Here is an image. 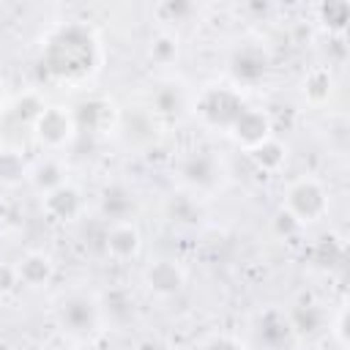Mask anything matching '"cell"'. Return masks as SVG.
Wrapping results in <instances>:
<instances>
[{"label":"cell","instance_id":"5","mask_svg":"<svg viewBox=\"0 0 350 350\" xmlns=\"http://www.w3.org/2000/svg\"><path fill=\"white\" fill-rule=\"evenodd\" d=\"M282 211L287 216H293L298 221V227L314 224V221H320L328 213V191H325V186L317 178L301 175V178H295L284 189Z\"/></svg>","mask_w":350,"mask_h":350},{"label":"cell","instance_id":"18","mask_svg":"<svg viewBox=\"0 0 350 350\" xmlns=\"http://www.w3.org/2000/svg\"><path fill=\"white\" fill-rule=\"evenodd\" d=\"M98 309H101V320L112 325H123L134 317V295L126 287H109L98 293Z\"/></svg>","mask_w":350,"mask_h":350},{"label":"cell","instance_id":"30","mask_svg":"<svg viewBox=\"0 0 350 350\" xmlns=\"http://www.w3.org/2000/svg\"><path fill=\"white\" fill-rule=\"evenodd\" d=\"M19 273H16V265H8V262H0V298L3 295H11L19 290Z\"/></svg>","mask_w":350,"mask_h":350},{"label":"cell","instance_id":"19","mask_svg":"<svg viewBox=\"0 0 350 350\" xmlns=\"http://www.w3.org/2000/svg\"><path fill=\"white\" fill-rule=\"evenodd\" d=\"M41 194H46V191H52V189H57V186H63V183H68L66 180V164L57 159V156H44V159H38V161H33L30 164V178H27Z\"/></svg>","mask_w":350,"mask_h":350},{"label":"cell","instance_id":"20","mask_svg":"<svg viewBox=\"0 0 350 350\" xmlns=\"http://www.w3.org/2000/svg\"><path fill=\"white\" fill-rule=\"evenodd\" d=\"M30 178V161L25 159L19 145H3L0 148V183L3 186H19Z\"/></svg>","mask_w":350,"mask_h":350},{"label":"cell","instance_id":"22","mask_svg":"<svg viewBox=\"0 0 350 350\" xmlns=\"http://www.w3.org/2000/svg\"><path fill=\"white\" fill-rule=\"evenodd\" d=\"M167 219L180 224V227H197L200 219H202V208H200L194 194L178 191V194H172L167 200Z\"/></svg>","mask_w":350,"mask_h":350},{"label":"cell","instance_id":"3","mask_svg":"<svg viewBox=\"0 0 350 350\" xmlns=\"http://www.w3.org/2000/svg\"><path fill=\"white\" fill-rule=\"evenodd\" d=\"M55 320L63 334H68L74 342L93 339L101 328V309H98V295L85 293V290H68L57 298L55 306Z\"/></svg>","mask_w":350,"mask_h":350},{"label":"cell","instance_id":"15","mask_svg":"<svg viewBox=\"0 0 350 350\" xmlns=\"http://www.w3.org/2000/svg\"><path fill=\"white\" fill-rule=\"evenodd\" d=\"M123 137L126 145H134V148H145L156 139L159 134V120L153 118L150 109H137L131 115H118V126H115Z\"/></svg>","mask_w":350,"mask_h":350},{"label":"cell","instance_id":"7","mask_svg":"<svg viewBox=\"0 0 350 350\" xmlns=\"http://www.w3.org/2000/svg\"><path fill=\"white\" fill-rule=\"evenodd\" d=\"M33 137L49 153H57L66 145H71V139L77 137V126H74L71 109L68 107H60V104L46 107L41 112V118L36 120V126H33Z\"/></svg>","mask_w":350,"mask_h":350},{"label":"cell","instance_id":"6","mask_svg":"<svg viewBox=\"0 0 350 350\" xmlns=\"http://www.w3.org/2000/svg\"><path fill=\"white\" fill-rule=\"evenodd\" d=\"M268 68H271V55L257 41L238 44L230 52V60H227V71H230L232 82L235 85H243V88H254L257 82H262L265 74H268Z\"/></svg>","mask_w":350,"mask_h":350},{"label":"cell","instance_id":"17","mask_svg":"<svg viewBox=\"0 0 350 350\" xmlns=\"http://www.w3.org/2000/svg\"><path fill=\"white\" fill-rule=\"evenodd\" d=\"M16 273H19V282L25 287H36L38 290V287H46L55 279V262L44 252H27V254L19 257Z\"/></svg>","mask_w":350,"mask_h":350},{"label":"cell","instance_id":"25","mask_svg":"<svg viewBox=\"0 0 350 350\" xmlns=\"http://www.w3.org/2000/svg\"><path fill=\"white\" fill-rule=\"evenodd\" d=\"M249 159H252L254 167L262 170V172H279V170L284 167V161H287V145H284L282 139L271 137V139L262 142L260 148L249 150Z\"/></svg>","mask_w":350,"mask_h":350},{"label":"cell","instance_id":"29","mask_svg":"<svg viewBox=\"0 0 350 350\" xmlns=\"http://www.w3.org/2000/svg\"><path fill=\"white\" fill-rule=\"evenodd\" d=\"M197 350H246V347H243V342H241L238 336H232V334H213V336H208Z\"/></svg>","mask_w":350,"mask_h":350},{"label":"cell","instance_id":"13","mask_svg":"<svg viewBox=\"0 0 350 350\" xmlns=\"http://www.w3.org/2000/svg\"><path fill=\"white\" fill-rule=\"evenodd\" d=\"M82 211H85V197L71 183H63V186L44 194V213L52 221H63V224L77 221L82 216Z\"/></svg>","mask_w":350,"mask_h":350},{"label":"cell","instance_id":"11","mask_svg":"<svg viewBox=\"0 0 350 350\" xmlns=\"http://www.w3.org/2000/svg\"><path fill=\"white\" fill-rule=\"evenodd\" d=\"M142 282H145V287H148V293H150L153 298L167 301V298H175V295L183 290V284H186V271H183L175 260L161 257V260H153V262L145 268Z\"/></svg>","mask_w":350,"mask_h":350},{"label":"cell","instance_id":"24","mask_svg":"<svg viewBox=\"0 0 350 350\" xmlns=\"http://www.w3.org/2000/svg\"><path fill=\"white\" fill-rule=\"evenodd\" d=\"M301 93H304V98H306V104H312V107H323L328 98H331V93H334V77H331V71L328 68H312L306 77H304V82H301Z\"/></svg>","mask_w":350,"mask_h":350},{"label":"cell","instance_id":"33","mask_svg":"<svg viewBox=\"0 0 350 350\" xmlns=\"http://www.w3.org/2000/svg\"><path fill=\"white\" fill-rule=\"evenodd\" d=\"M71 350H104V347H101L96 339H82V342H77Z\"/></svg>","mask_w":350,"mask_h":350},{"label":"cell","instance_id":"10","mask_svg":"<svg viewBox=\"0 0 350 350\" xmlns=\"http://www.w3.org/2000/svg\"><path fill=\"white\" fill-rule=\"evenodd\" d=\"M74 126H77V134L85 131V134H109L115 126H118V112L112 107L109 98L104 96H88L82 98L74 109Z\"/></svg>","mask_w":350,"mask_h":350},{"label":"cell","instance_id":"27","mask_svg":"<svg viewBox=\"0 0 350 350\" xmlns=\"http://www.w3.org/2000/svg\"><path fill=\"white\" fill-rule=\"evenodd\" d=\"M317 19L323 22V27H328V33L342 36L347 22H350V5L345 0H328L317 5Z\"/></svg>","mask_w":350,"mask_h":350},{"label":"cell","instance_id":"16","mask_svg":"<svg viewBox=\"0 0 350 350\" xmlns=\"http://www.w3.org/2000/svg\"><path fill=\"white\" fill-rule=\"evenodd\" d=\"M186 98L189 96H186L183 82H175V79L159 82L156 90L150 93V112L156 120H172L186 107Z\"/></svg>","mask_w":350,"mask_h":350},{"label":"cell","instance_id":"26","mask_svg":"<svg viewBox=\"0 0 350 350\" xmlns=\"http://www.w3.org/2000/svg\"><path fill=\"white\" fill-rule=\"evenodd\" d=\"M178 55H180V41H178L175 33H167L164 30V33H159V36L150 38V46H148L150 63H156V66H172L178 60Z\"/></svg>","mask_w":350,"mask_h":350},{"label":"cell","instance_id":"32","mask_svg":"<svg viewBox=\"0 0 350 350\" xmlns=\"http://www.w3.org/2000/svg\"><path fill=\"white\" fill-rule=\"evenodd\" d=\"M273 224H276V232H279V235H293V232H298V230H301V227H298V221H295L293 216H287L284 211H279V213H276V221H273Z\"/></svg>","mask_w":350,"mask_h":350},{"label":"cell","instance_id":"23","mask_svg":"<svg viewBox=\"0 0 350 350\" xmlns=\"http://www.w3.org/2000/svg\"><path fill=\"white\" fill-rule=\"evenodd\" d=\"M287 317H290V325L295 331V339L298 336H314L325 325V312L317 304H298L287 312Z\"/></svg>","mask_w":350,"mask_h":350},{"label":"cell","instance_id":"14","mask_svg":"<svg viewBox=\"0 0 350 350\" xmlns=\"http://www.w3.org/2000/svg\"><path fill=\"white\" fill-rule=\"evenodd\" d=\"M104 249L112 260L118 262H126V260H134L142 249V235L137 230L134 221H120V224H109L107 232H104Z\"/></svg>","mask_w":350,"mask_h":350},{"label":"cell","instance_id":"12","mask_svg":"<svg viewBox=\"0 0 350 350\" xmlns=\"http://www.w3.org/2000/svg\"><path fill=\"white\" fill-rule=\"evenodd\" d=\"M137 211V191L123 183V180H112L98 191V213L109 221V224H120V221H131Z\"/></svg>","mask_w":350,"mask_h":350},{"label":"cell","instance_id":"1","mask_svg":"<svg viewBox=\"0 0 350 350\" xmlns=\"http://www.w3.org/2000/svg\"><path fill=\"white\" fill-rule=\"evenodd\" d=\"M98 63L101 44L85 22H63L41 44V66L55 82L79 85L98 71Z\"/></svg>","mask_w":350,"mask_h":350},{"label":"cell","instance_id":"2","mask_svg":"<svg viewBox=\"0 0 350 350\" xmlns=\"http://www.w3.org/2000/svg\"><path fill=\"white\" fill-rule=\"evenodd\" d=\"M175 178L183 191L194 197H211L230 180V167L216 150H186L175 161Z\"/></svg>","mask_w":350,"mask_h":350},{"label":"cell","instance_id":"4","mask_svg":"<svg viewBox=\"0 0 350 350\" xmlns=\"http://www.w3.org/2000/svg\"><path fill=\"white\" fill-rule=\"evenodd\" d=\"M243 96L241 90L230 88V85H211L205 88L197 101H194V115L205 129L213 131H230V126L235 123V118L243 109Z\"/></svg>","mask_w":350,"mask_h":350},{"label":"cell","instance_id":"21","mask_svg":"<svg viewBox=\"0 0 350 350\" xmlns=\"http://www.w3.org/2000/svg\"><path fill=\"white\" fill-rule=\"evenodd\" d=\"M44 109H46L44 98H41L36 90H27V93H22V96L14 98V104H11V109H8V123L25 126L27 131H33V126H36V120L41 118Z\"/></svg>","mask_w":350,"mask_h":350},{"label":"cell","instance_id":"9","mask_svg":"<svg viewBox=\"0 0 350 350\" xmlns=\"http://www.w3.org/2000/svg\"><path fill=\"white\" fill-rule=\"evenodd\" d=\"M227 134L232 137V142H235L238 148H243V150L249 153V150L260 148L262 142H268V139L273 137V120H271V115H268L265 109L243 107Z\"/></svg>","mask_w":350,"mask_h":350},{"label":"cell","instance_id":"28","mask_svg":"<svg viewBox=\"0 0 350 350\" xmlns=\"http://www.w3.org/2000/svg\"><path fill=\"white\" fill-rule=\"evenodd\" d=\"M197 8L186 0H167V3H159L156 5V16L161 22H186Z\"/></svg>","mask_w":350,"mask_h":350},{"label":"cell","instance_id":"31","mask_svg":"<svg viewBox=\"0 0 350 350\" xmlns=\"http://www.w3.org/2000/svg\"><path fill=\"white\" fill-rule=\"evenodd\" d=\"M334 336L339 342V347H347V306H339L336 320H334Z\"/></svg>","mask_w":350,"mask_h":350},{"label":"cell","instance_id":"34","mask_svg":"<svg viewBox=\"0 0 350 350\" xmlns=\"http://www.w3.org/2000/svg\"><path fill=\"white\" fill-rule=\"evenodd\" d=\"M5 109V82L0 79V112Z\"/></svg>","mask_w":350,"mask_h":350},{"label":"cell","instance_id":"8","mask_svg":"<svg viewBox=\"0 0 350 350\" xmlns=\"http://www.w3.org/2000/svg\"><path fill=\"white\" fill-rule=\"evenodd\" d=\"M252 339L260 350H290L295 342V331L284 309L268 306L252 320Z\"/></svg>","mask_w":350,"mask_h":350},{"label":"cell","instance_id":"35","mask_svg":"<svg viewBox=\"0 0 350 350\" xmlns=\"http://www.w3.org/2000/svg\"><path fill=\"white\" fill-rule=\"evenodd\" d=\"M172 350H186V347H172Z\"/></svg>","mask_w":350,"mask_h":350}]
</instances>
